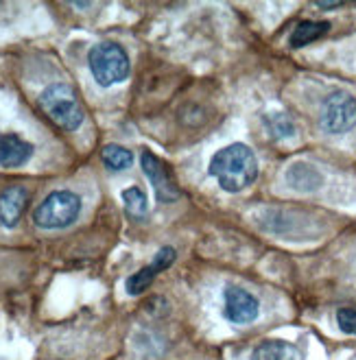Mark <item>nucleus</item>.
Here are the masks:
<instances>
[{"label":"nucleus","instance_id":"obj_1","mask_svg":"<svg viewBox=\"0 0 356 360\" xmlns=\"http://www.w3.org/2000/svg\"><path fill=\"white\" fill-rule=\"evenodd\" d=\"M210 175L217 179L221 190L225 193H241L251 186L258 177V162L254 151L243 142L227 144L221 149L208 166Z\"/></svg>","mask_w":356,"mask_h":360},{"label":"nucleus","instance_id":"obj_2","mask_svg":"<svg viewBox=\"0 0 356 360\" xmlns=\"http://www.w3.org/2000/svg\"><path fill=\"white\" fill-rule=\"evenodd\" d=\"M39 105L44 114L64 131H75L83 122V110L77 94L66 83H53L39 96Z\"/></svg>","mask_w":356,"mask_h":360},{"label":"nucleus","instance_id":"obj_3","mask_svg":"<svg viewBox=\"0 0 356 360\" xmlns=\"http://www.w3.org/2000/svg\"><path fill=\"white\" fill-rule=\"evenodd\" d=\"M88 63L92 77L103 88H110L129 77V57L122 51V46L114 44V41L96 44L88 55Z\"/></svg>","mask_w":356,"mask_h":360},{"label":"nucleus","instance_id":"obj_4","mask_svg":"<svg viewBox=\"0 0 356 360\" xmlns=\"http://www.w3.org/2000/svg\"><path fill=\"white\" fill-rule=\"evenodd\" d=\"M81 214V199L70 190H57L42 201L35 212L33 221L42 229H64L72 225Z\"/></svg>","mask_w":356,"mask_h":360},{"label":"nucleus","instance_id":"obj_5","mask_svg":"<svg viewBox=\"0 0 356 360\" xmlns=\"http://www.w3.org/2000/svg\"><path fill=\"white\" fill-rule=\"evenodd\" d=\"M319 124L328 134H348L356 127V96L345 90L330 92L319 110Z\"/></svg>","mask_w":356,"mask_h":360},{"label":"nucleus","instance_id":"obj_6","mask_svg":"<svg viewBox=\"0 0 356 360\" xmlns=\"http://www.w3.org/2000/svg\"><path fill=\"white\" fill-rule=\"evenodd\" d=\"M260 314L258 300L245 288L239 286H225L223 290V316L234 326H247L256 321Z\"/></svg>","mask_w":356,"mask_h":360},{"label":"nucleus","instance_id":"obj_7","mask_svg":"<svg viewBox=\"0 0 356 360\" xmlns=\"http://www.w3.org/2000/svg\"><path fill=\"white\" fill-rule=\"evenodd\" d=\"M140 164H142V171L149 177L153 190H155V197L162 203H171L175 199H179V186L175 184L173 175H171V168L166 166L158 155H153L151 151H142L140 155Z\"/></svg>","mask_w":356,"mask_h":360},{"label":"nucleus","instance_id":"obj_8","mask_svg":"<svg viewBox=\"0 0 356 360\" xmlns=\"http://www.w3.org/2000/svg\"><path fill=\"white\" fill-rule=\"evenodd\" d=\"M173 262H175V249L173 247H162L155 253V258L151 260L149 266L140 269L138 273H134L132 278L127 280V292L129 295H142L146 288L153 284L155 275L162 273V271H166Z\"/></svg>","mask_w":356,"mask_h":360},{"label":"nucleus","instance_id":"obj_9","mask_svg":"<svg viewBox=\"0 0 356 360\" xmlns=\"http://www.w3.org/2000/svg\"><path fill=\"white\" fill-rule=\"evenodd\" d=\"M33 144L15 134H0V166L18 168L31 160Z\"/></svg>","mask_w":356,"mask_h":360},{"label":"nucleus","instance_id":"obj_10","mask_svg":"<svg viewBox=\"0 0 356 360\" xmlns=\"http://www.w3.org/2000/svg\"><path fill=\"white\" fill-rule=\"evenodd\" d=\"M29 203V193L25 188L13 186L0 193V225L13 227L23 219L25 207Z\"/></svg>","mask_w":356,"mask_h":360},{"label":"nucleus","instance_id":"obj_11","mask_svg":"<svg viewBox=\"0 0 356 360\" xmlns=\"http://www.w3.org/2000/svg\"><path fill=\"white\" fill-rule=\"evenodd\" d=\"M322 181H324L322 173L308 162H295L286 171V184L293 190H300V193H312V190H317L322 186Z\"/></svg>","mask_w":356,"mask_h":360},{"label":"nucleus","instance_id":"obj_12","mask_svg":"<svg viewBox=\"0 0 356 360\" xmlns=\"http://www.w3.org/2000/svg\"><path fill=\"white\" fill-rule=\"evenodd\" d=\"M251 360H304V354L286 341H262L254 352H251Z\"/></svg>","mask_w":356,"mask_h":360},{"label":"nucleus","instance_id":"obj_13","mask_svg":"<svg viewBox=\"0 0 356 360\" xmlns=\"http://www.w3.org/2000/svg\"><path fill=\"white\" fill-rule=\"evenodd\" d=\"M330 31V25L326 20H306V22H300L295 27V31L291 33V46L293 49H302L312 44L315 39L324 37Z\"/></svg>","mask_w":356,"mask_h":360},{"label":"nucleus","instance_id":"obj_14","mask_svg":"<svg viewBox=\"0 0 356 360\" xmlns=\"http://www.w3.org/2000/svg\"><path fill=\"white\" fill-rule=\"evenodd\" d=\"M103 158V164H106L110 171H125V168H129L134 164V155L129 149H125L120 144H108L106 149L101 153Z\"/></svg>","mask_w":356,"mask_h":360},{"label":"nucleus","instance_id":"obj_15","mask_svg":"<svg viewBox=\"0 0 356 360\" xmlns=\"http://www.w3.org/2000/svg\"><path fill=\"white\" fill-rule=\"evenodd\" d=\"M122 201L127 205V212L134 219H142L149 210V201H146V195L138 186H132L127 190H122Z\"/></svg>","mask_w":356,"mask_h":360},{"label":"nucleus","instance_id":"obj_16","mask_svg":"<svg viewBox=\"0 0 356 360\" xmlns=\"http://www.w3.org/2000/svg\"><path fill=\"white\" fill-rule=\"evenodd\" d=\"M265 124L271 136L276 138H291L295 134V124L293 120L284 114V112H274V114H267L265 116Z\"/></svg>","mask_w":356,"mask_h":360},{"label":"nucleus","instance_id":"obj_17","mask_svg":"<svg viewBox=\"0 0 356 360\" xmlns=\"http://www.w3.org/2000/svg\"><path fill=\"white\" fill-rule=\"evenodd\" d=\"M337 326L345 332L356 336V308H341L337 312Z\"/></svg>","mask_w":356,"mask_h":360},{"label":"nucleus","instance_id":"obj_18","mask_svg":"<svg viewBox=\"0 0 356 360\" xmlns=\"http://www.w3.org/2000/svg\"><path fill=\"white\" fill-rule=\"evenodd\" d=\"M317 7L319 9H337V7H341V3H317Z\"/></svg>","mask_w":356,"mask_h":360}]
</instances>
